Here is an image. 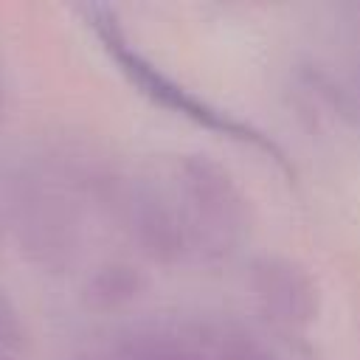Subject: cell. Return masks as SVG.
Returning a JSON list of instances; mask_svg holds the SVG:
<instances>
[]
</instances>
